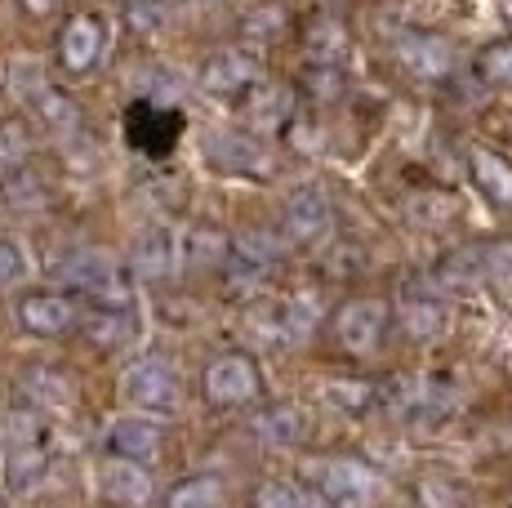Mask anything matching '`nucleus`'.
Here are the masks:
<instances>
[{
    "mask_svg": "<svg viewBox=\"0 0 512 508\" xmlns=\"http://www.w3.org/2000/svg\"><path fill=\"white\" fill-rule=\"evenodd\" d=\"M317 321H321V295L317 290H299L294 299L281 304V317H277V326H272V335H281L285 344H303V339L317 330Z\"/></svg>",
    "mask_w": 512,
    "mask_h": 508,
    "instance_id": "a211bd4d",
    "label": "nucleus"
},
{
    "mask_svg": "<svg viewBox=\"0 0 512 508\" xmlns=\"http://www.w3.org/2000/svg\"><path fill=\"white\" fill-rule=\"evenodd\" d=\"M326 397H330V402L339 406V410H361L374 393H370L366 384H330V388H326Z\"/></svg>",
    "mask_w": 512,
    "mask_h": 508,
    "instance_id": "72a5a7b5",
    "label": "nucleus"
},
{
    "mask_svg": "<svg viewBox=\"0 0 512 508\" xmlns=\"http://www.w3.org/2000/svg\"><path fill=\"white\" fill-rule=\"evenodd\" d=\"M401 326H406L410 339H419V344H432V339L446 335V304H437L432 295L406 299V304H401Z\"/></svg>",
    "mask_w": 512,
    "mask_h": 508,
    "instance_id": "4be33fe9",
    "label": "nucleus"
},
{
    "mask_svg": "<svg viewBox=\"0 0 512 508\" xmlns=\"http://www.w3.org/2000/svg\"><path fill=\"white\" fill-rule=\"evenodd\" d=\"M468 170H472V183H477L490 201L512 210V165L504 161V156L490 152V148H472Z\"/></svg>",
    "mask_w": 512,
    "mask_h": 508,
    "instance_id": "f3484780",
    "label": "nucleus"
},
{
    "mask_svg": "<svg viewBox=\"0 0 512 508\" xmlns=\"http://www.w3.org/2000/svg\"><path fill=\"white\" fill-rule=\"evenodd\" d=\"M294 112V94L285 85H254L241 103V121L250 134H277L290 125Z\"/></svg>",
    "mask_w": 512,
    "mask_h": 508,
    "instance_id": "1a4fd4ad",
    "label": "nucleus"
},
{
    "mask_svg": "<svg viewBox=\"0 0 512 508\" xmlns=\"http://www.w3.org/2000/svg\"><path fill=\"white\" fill-rule=\"evenodd\" d=\"M130 268L134 277H170V272L183 268V237L170 228H147L134 237V250H130Z\"/></svg>",
    "mask_w": 512,
    "mask_h": 508,
    "instance_id": "0eeeda50",
    "label": "nucleus"
},
{
    "mask_svg": "<svg viewBox=\"0 0 512 508\" xmlns=\"http://www.w3.org/2000/svg\"><path fill=\"white\" fill-rule=\"evenodd\" d=\"M308 54H312V63H334L343 54V27L334 18H317L308 27Z\"/></svg>",
    "mask_w": 512,
    "mask_h": 508,
    "instance_id": "cd10ccee",
    "label": "nucleus"
},
{
    "mask_svg": "<svg viewBox=\"0 0 512 508\" xmlns=\"http://www.w3.org/2000/svg\"><path fill=\"white\" fill-rule=\"evenodd\" d=\"M9 90H14L18 99H27V103H32L41 90H49V81H45V67L36 63V58H14V63H9Z\"/></svg>",
    "mask_w": 512,
    "mask_h": 508,
    "instance_id": "c756f323",
    "label": "nucleus"
},
{
    "mask_svg": "<svg viewBox=\"0 0 512 508\" xmlns=\"http://www.w3.org/2000/svg\"><path fill=\"white\" fill-rule=\"evenodd\" d=\"M23 388H27V402L41 410H67L76 402V388H72V379H67V370H54V366L27 370Z\"/></svg>",
    "mask_w": 512,
    "mask_h": 508,
    "instance_id": "412c9836",
    "label": "nucleus"
},
{
    "mask_svg": "<svg viewBox=\"0 0 512 508\" xmlns=\"http://www.w3.org/2000/svg\"><path fill=\"white\" fill-rule=\"evenodd\" d=\"M317 477L321 491L339 495V500H370L374 486H379V473L366 468L361 459H326V464H317Z\"/></svg>",
    "mask_w": 512,
    "mask_h": 508,
    "instance_id": "4468645a",
    "label": "nucleus"
},
{
    "mask_svg": "<svg viewBox=\"0 0 512 508\" xmlns=\"http://www.w3.org/2000/svg\"><path fill=\"white\" fill-rule=\"evenodd\" d=\"M0 508H5V500H0Z\"/></svg>",
    "mask_w": 512,
    "mask_h": 508,
    "instance_id": "ea45409f",
    "label": "nucleus"
},
{
    "mask_svg": "<svg viewBox=\"0 0 512 508\" xmlns=\"http://www.w3.org/2000/svg\"><path fill=\"white\" fill-rule=\"evenodd\" d=\"M58 277L81 286L85 295H98V304H121L125 299V281L121 268L112 263V254L103 250H72L58 259Z\"/></svg>",
    "mask_w": 512,
    "mask_h": 508,
    "instance_id": "f03ea898",
    "label": "nucleus"
},
{
    "mask_svg": "<svg viewBox=\"0 0 512 508\" xmlns=\"http://www.w3.org/2000/svg\"><path fill=\"white\" fill-rule=\"evenodd\" d=\"M125 402H130L139 415L152 419H170L174 410L183 406V384L174 361L165 357H139L130 370H125Z\"/></svg>",
    "mask_w": 512,
    "mask_h": 508,
    "instance_id": "f257e3e1",
    "label": "nucleus"
},
{
    "mask_svg": "<svg viewBox=\"0 0 512 508\" xmlns=\"http://www.w3.org/2000/svg\"><path fill=\"white\" fill-rule=\"evenodd\" d=\"M81 330H85V339H90L94 348H121L125 339L139 330V321L130 317V308L125 304H98L94 317L81 321Z\"/></svg>",
    "mask_w": 512,
    "mask_h": 508,
    "instance_id": "aec40b11",
    "label": "nucleus"
},
{
    "mask_svg": "<svg viewBox=\"0 0 512 508\" xmlns=\"http://www.w3.org/2000/svg\"><path fill=\"white\" fill-rule=\"evenodd\" d=\"M330 228H334V205L317 183H303V188H294L285 197V237L294 246H317V241L330 237Z\"/></svg>",
    "mask_w": 512,
    "mask_h": 508,
    "instance_id": "7ed1b4c3",
    "label": "nucleus"
},
{
    "mask_svg": "<svg viewBox=\"0 0 512 508\" xmlns=\"http://www.w3.org/2000/svg\"><path fill=\"white\" fill-rule=\"evenodd\" d=\"M32 112H36V121L45 125V130H54V134H72L76 125H81V107H76L72 99H67L63 90H41L32 99Z\"/></svg>",
    "mask_w": 512,
    "mask_h": 508,
    "instance_id": "b1692460",
    "label": "nucleus"
},
{
    "mask_svg": "<svg viewBox=\"0 0 512 508\" xmlns=\"http://www.w3.org/2000/svg\"><path fill=\"white\" fill-rule=\"evenodd\" d=\"M254 437L263 446H294L303 437V415L294 406H272L254 419Z\"/></svg>",
    "mask_w": 512,
    "mask_h": 508,
    "instance_id": "5701e85b",
    "label": "nucleus"
},
{
    "mask_svg": "<svg viewBox=\"0 0 512 508\" xmlns=\"http://www.w3.org/2000/svg\"><path fill=\"white\" fill-rule=\"evenodd\" d=\"M27 156V130L18 121H0V165H18Z\"/></svg>",
    "mask_w": 512,
    "mask_h": 508,
    "instance_id": "2f4dec72",
    "label": "nucleus"
},
{
    "mask_svg": "<svg viewBox=\"0 0 512 508\" xmlns=\"http://www.w3.org/2000/svg\"><path fill=\"white\" fill-rule=\"evenodd\" d=\"M45 468H49V455L32 442V437H18V442H9L0 473H5L9 491H32V486L45 477Z\"/></svg>",
    "mask_w": 512,
    "mask_h": 508,
    "instance_id": "dca6fc26",
    "label": "nucleus"
},
{
    "mask_svg": "<svg viewBox=\"0 0 512 508\" xmlns=\"http://www.w3.org/2000/svg\"><path fill=\"white\" fill-rule=\"evenodd\" d=\"M103 23H98L94 14H76L72 23L63 27V36H58V63L67 67V72H90L98 63V54H103Z\"/></svg>",
    "mask_w": 512,
    "mask_h": 508,
    "instance_id": "9b49d317",
    "label": "nucleus"
},
{
    "mask_svg": "<svg viewBox=\"0 0 512 508\" xmlns=\"http://www.w3.org/2000/svg\"><path fill=\"white\" fill-rule=\"evenodd\" d=\"M299 500V491H290V486H268L263 491V508H294Z\"/></svg>",
    "mask_w": 512,
    "mask_h": 508,
    "instance_id": "e433bc0d",
    "label": "nucleus"
},
{
    "mask_svg": "<svg viewBox=\"0 0 512 508\" xmlns=\"http://www.w3.org/2000/svg\"><path fill=\"white\" fill-rule=\"evenodd\" d=\"M486 263H490V281L512 286V241H486Z\"/></svg>",
    "mask_w": 512,
    "mask_h": 508,
    "instance_id": "473e14b6",
    "label": "nucleus"
},
{
    "mask_svg": "<svg viewBox=\"0 0 512 508\" xmlns=\"http://www.w3.org/2000/svg\"><path fill=\"white\" fill-rule=\"evenodd\" d=\"M27 272V259L14 241H0V286H14L18 277Z\"/></svg>",
    "mask_w": 512,
    "mask_h": 508,
    "instance_id": "f704fd0d",
    "label": "nucleus"
},
{
    "mask_svg": "<svg viewBox=\"0 0 512 508\" xmlns=\"http://www.w3.org/2000/svg\"><path fill=\"white\" fill-rule=\"evenodd\" d=\"M397 58L415 76H423V81H437V76H446L450 67H455V50H450V41H441V36H428V32L406 36V41L397 45Z\"/></svg>",
    "mask_w": 512,
    "mask_h": 508,
    "instance_id": "2eb2a0df",
    "label": "nucleus"
},
{
    "mask_svg": "<svg viewBox=\"0 0 512 508\" xmlns=\"http://www.w3.org/2000/svg\"><path fill=\"white\" fill-rule=\"evenodd\" d=\"M437 281L446 290H472L481 281H490V263H486V246H464L437 263Z\"/></svg>",
    "mask_w": 512,
    "mask_h": 508,
    "instance_id": "6ab92c4d",
    "label": "nucleus"
},
{
    "mask_svg": "<svg viewBox=\"0 0 512 508\" xmlns=\"http://www.w3.org/2000/svg\"><path fill=\"white\" fill-rule=\"evenodd\" d=\"M259 81V63H254L245 50H223L214 54V63L205 67L201 76V90L214 94V99H228V94H241Z\"/></svg>",
    "mask_w": 512,
    "mask_h": 508,
    "instance_id": "ddd939ff",
    "label": "nucleus"
},
{
    "mask_svg": "<svg viewBox=\"0 0 512 508\" xmlns=\"http://www.w3.org/2000/svg\"><path fill=\"white\" fill-rule=\"evenodd\" d=\"M161 442H165L161 419H152V415H125L107 428V446L125 459H139V464L161 455Z\"/></svg>",
    "mask_w": 512,
    "mask_h": 508,
    "instance_id": "f8f14e48",
    "label": "nucleus"
},
{
    "mask_svg": "<svg viewBox=\"0 0 512 508\" xmlns=\"http://www.w3.org/2000/svg\"><path fill=\"white\" fill-rule=\"evenodd\" d=\"M98 491L116 504H147L152 500V477L139 459H125V455H112L98 464Z\"/></svg>",
    "mask_w": 512,
    "mask_h": 508,
    "instance_id": "9d476101",
    "label": "nucleus"
},
{
    "mask_svg": "<svg viewBox=\"0 0 512 508\" xmlns=\"http://www.w3.org/2000/svg\"><path fill=\"white\" fill-rule=\"evenodd\" d=\"M161 18H165V5H161V0H134L130 23L139 27V32H156V27H161Z\"/></svg>",
    "mask_w": 512,
    "mask_h": 508,
    "instance_id": "c9c22d12",
    "label": "nucleus"
},
{
    "mask_svg": "<svg viewBox=\"0 0 512 508\" xmlns=\"http://www.w3.org/2000/svg\"><path fill=\"white\" fill-rule=\"evenodd\" d=\"M18 326L27 330V335H63V330L76 326V304L67 295H58V290H36V295H23L14 308Z\"/></svg>",
    "mask_w": 512,
    "mask_h": 508,
    "instance_id": "6e6552de",
    "label": "nucleus"
},
{
    "mask_svg": "<svg viewBox=\"0 0 512 508\" xmlns=\"http://www.w3.org/2000/svg\"><path fill=\"white\" fill-rule=\"evenodd\" d=\"M219 504H223V477H214V473L187 477L165 500V508H219Z\"/></svg>",
    "mask_w": 512,
    "mask_h": 508,
    "instance_id": "a878e982",
    "label": "nucleus"
},
{
    "mask_svg": "<svg viewBox=\"0 0 512 508\" xmlns=\"http://www.w3.org/2000/svg\"><path fill=\"white\" fill-rule=\"evenodd\" d=\"M5 201L18 205V210H36V205H45V183L32 170L14 165V174L5 179Z\"/></svg>",
    "mask_w": 512,
    "mask_h": 508,
    "instance_id": "c85d7f7f",
    "label": "nucleus"
},
{
    "mask_svg": "<svg viewBox=\"0 0 512 508\" xmlns=\"http://www.w3.org/2000/svg\"><path fill=\"white\" fill-rule=\"evenodd\" d=\"M18 5H23L27 14H49V9L58 5V0H18Z\"/></svg>",
    "mask_w": 512,
    "mask_h": 508,
    "instance_id": "58836bf2",
    "label": "nucleus"
},
{
    "mask_svg": "<svg viewBox=\"0 0 512 508\" xmlns=\"http://www.w3.org/2000/svg\"><path fill=\"white\" fill-rule=\"evenodd\" d=\"M281 27H285V9L281 5H259L250 18H245V36H250V41H272Z\"/></svg>",
    "mask_w": 512,
    "mask_h": 508,
    "instance_id": "7c9ffc66",
    "label": "nucleus"
},
{
    "mask_svg": "<svg viewBox=\"0 0 512 508\" xmlns=\"http://www.w3.org/2000/svg\"><path fill=\"white\" fill-rule=\"evenodd\" d=\"M294 508H334L326 495H299V500H294Z\"/></svg>",
    "mask_w": 512,
    "mask_h": 508,
    "instance_id": "4c0bfd02",
    "label": "nucleus"
},
{
    "mask_svg": "<svg viewBox=\"0 0 512 508\" xmlns=\"http://www.w3.org/2000/svg\"><path fill=\"white\" fill-rule=\"evenodd\" d=\"M259 388H263L259 366L245 353H223L205 370V397H210L214 406H245L259 397Z\"/></svg>",
    "mask_w": 512,
    "mask_h": 508,
    "instance_id": "39448f33",
    "label": "nucleus"
},
{
    "mask_svg": "<svg viewBox=\"0 0 512 508\" xmlns=\"http://www.w3.org/2000/svg\"><path fill=\"white\" fill-rule=\"evenodd\" d=\"M201 156L210 165H219V170H228V174H263L268 170V152H263V143H254L250 134H241V130L205 134Z\"/></svg>",
    "mask_w": 512,
    "mask_h": 508,
    "instance_id": "423d86ee",
    "label": "nucleus"
},
{
    "mask_svg": "<svg viewBox=\"0 0 512 508\" xmlns=\"http://www.w3.org/2000/svg\"><path fill=\"white\" fill-rule=\"evenodd\" d=\"M477 72H481V81H486V85H495V90H508V85H512V36H508V41H495V45H486V50H481Z\"/></svg>",
    "mask_w": 512,
    "mask_h": 508,
    "instance_id": "bb28decb",
    "label": "nucleus"
},
{
    "mask_svg": "<svg viewBox=\"0 0 512 508\" xmlns=\"http://www.w3.org/2000/svg\"><path fill=\"white\" fill-rule=\"evenodd\" d=\"M228 263V241L214 228L183 232V268H223Z\"/></svg>",
    "mask_w": 512,
    "mask_h": 508,
    "instance_id": "393cba45",
    "label": "nucleus"
},
{
    "mask_svg": "<svg viewBox=\"0 0 512 508\" xmlns=\"http://www.w3.org/2000/svg\"><path fill=\"white\" fill-rule=\"evenodd\" d=\"M383 330H388V304H383V299H352V304H343L339 317H334V339H339V348L352 357L374 353Z\"/></svg>",
    "mask_w": 512,
    "mask_h": 508,
    "instance_id": "20e7f679",
    "label": "nucleus"
}]
</instances>
